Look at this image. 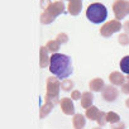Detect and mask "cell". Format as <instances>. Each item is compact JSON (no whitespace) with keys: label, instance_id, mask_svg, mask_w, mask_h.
<instances>
[{"label":"cell","instance_id":"cell-1","mask_svg":"<svg viewBox=\"0 0 129 129\" xmlns=\"http://www.w3.org/2000/svg\"><path fill=\"white\" fill-rule=\"evenodd\" d=\"M49 71L58 80H64L70 77L74 72L71 58L67 54H62V53L52 54L49 59Z\"/></svg>","mask_w":129,"mask_h":129},{"label":"cell","instance_id":"cell-2","mask_svg":"<svg viewBox=\"0 0 129 129\" xmlns=\"http://www.w3.org/2000/svg\"><path fill=\"white\" fill-rule=\"evenodd\" d=\"M86 17L92 24H101L108 18V9L104 4L94 3V4L87 7Z\"/></svg>","mask_w":129,"mask_h":129},{"label":"cell","instance_id":"cell-3","mask_svg":"<svg viewBox=\"0 0 129 129\" xmlns=\"http://www.w3.org/2000/svg\"><path fill=\"white\" fill-rule=\"evenodd\" d=\"M119 66H120L121 72H124V74L129 75V56H126V57H123V58H121Z\"/></svg>","mask_w":129,"mask_h":129}]
</instances>
